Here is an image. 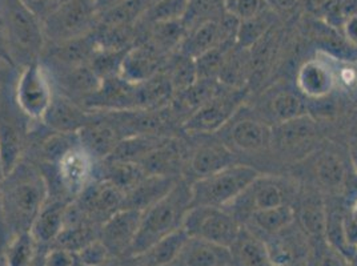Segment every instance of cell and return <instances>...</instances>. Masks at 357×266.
<instances>
[{
	"instance_id": "obj_25",
	"label": "cell",
	"mask_w": 357,
	"mask_h": 266,
	"mask_svg": "<svg viewBox=\"0 0 357 266\" xmlns=\"http://www.w3.org/2000/svg\"><path fill=\"white\" fill-rule=\"evenodd\" d=\"M234 162V153L228 147L222 144H204L192 153L188 166L195 180H197L218 173L227 166L235 164Z\"/></svg>"
},
{
	"instance_id": "obj_42",
	"label": "cell",
	"mask_w": 357,
	"mask_h": 266,
	"mask_svg": "<svg viewBox=\"0 0 357 266\" xmlns=\"http://www.w3.org/2000/svg\"><path fill=\"white\" fill-rule=\"evenodd\" d=\"M42 266H83L75 251L60 248L48 247L42 254Z\"/></svg>"
},
{
	"instance_id": "obj_30",
	"label": "cell",
	"mask_w": 357,
	"mask_h": 266,
	"mask_svg": "<svg viewBox=\"0 0 357 266\" xmlns=\"http://www.w3.org/2000/svg\"><path fill=\"white\" fill-rule=\"evenodd\" d=\"M40 248L31 232L17 233L3 247V264L4 266H36L39 263Z\"/></svg>"
},
{
	"instance_id": "obj_12",
	"label": "cell",
	"mask_w": 357,
	"mask_h": 266,
	"mask_svg": "<svg viewBox=\"0 0 357 266\" xmlns=\"http://www.w3.org/2000/svg\"><path fill=\"white\" fill-rule=\"evenodd\" d=\"M143 212L136 209H120L99 229V240L105 245L112 258H127L137 235Z\"/></svg>"
},
{
	"instance_id": "obj_49",
	"label": "cell",
	"mask_w": 357,
	"mask_h": 266,
	"mask_svg": "<svg viewBox=\"0 0 357 266\" xmlns=\"http://www.w3.org/2000/svg\"><path fill=\"white\" fill-rule=\"evenodd\" d=\"M298 0H267V3H271L273 7L282 11L292 10L298 4Z\"/></svg>"
},
{
	"instance_id": "obj_11",
	"label": "cell",
	"mask_w": 357,
	"mask_h": 266,
	"mask_svg": "<svg viewBox=\"0 0 357 266\" xmlns=\"http://www.w3.org/2000/svg\"><path fill=\"white\" fill-rule=\"evenodd\" d=\"M124 193L105 178L93 180L74 200L84 221L102 226L123 207Z\"/></svg>"
},
{
	"instance_id": "obj_34",
	"label": "cell",
	"mask_w": 357,
	"mask_h": 266,
	"mask_svg": "<svg viewBox=\"0 0 357 266\" xmlns=\"http://www.w3.org/2000/svg\"><path fill=\"white\" fill-rule=\"evenodd\" d=\"M190 0H155L144 15L140 17V22L146 24L159 23V22H174L183 20L187 15Z\"/></svg>"
},
{
	"instance_id": "obj_4",
	"label": "cell",
	"mask_w": 357,
	"mask_h": 266,
	"mask_svg": "<svg viewBox=\"0 0 357 266\" xmlns=\"http://www.w3.org/2000/svg\"><path fill=\"white\" fill-rule=\"evenodd\" d=\"M99 162L77 143L52 168L40 169L48 185V197L75 200L98 178Z\"/></svg>"
},
{
	"instance_id": "obj_44",
	"label": "cell",
	"mask_w": 357,
	"mask_h": 266,
	"mask_svg": "<svg viewBox=\"0 0 357 266\" xmlns=\"http://www.w3.org/2000/svg\"><path fill=\"white\" fill-rule=\"evenodd\" d=\"M339 0H305V8L314 16L326 17L333 11Z\"/></svg>"
},
{
	"instance_id": "obj_37",
	"label": "cell",
	"mask_w": 357,
	"mask_h": 266,
	"mask_svg": "<svg viewBox=\"0 0 357 266\" xmlns=\"http://www.w3.org/2000/svg\"><path fill=\"white\" fill-rule=\"evenodd\" d=\"M271 109H272L273 118L278 120L279 124L307 115L305 104L296 93L291 91L279 92L272 99Z\"/></svg>"
},
{
	"instance_id": "obj_46",
	"label": "cell",
	"mask_w": 357,
	"mask_h": 266,
	"mask_svg": "<svg viewBox=\"0 0 357 266\" xmlns=\"http://www.w3.org/2000/svg\"><path fill=\"white\" fill-rule=\"evenodd\" d=\"M342 32L345 39L352 45L357 47V15L349 17L344 24H342Z\"/></svg>"
},
{
	"instance_id": "obj_14",
	"label": "cell",
	"mask_w": 357,
	"mask_h": 266,
	"mask_svg": "<svg viewBox=\"0 0 357 266\" xmlns=\"http://www.w3.org/2000/svg\"><path fill=\"white\" fill-rule=\"evenodd\" d=\"M287 204V192L276 178L259 176L252 184L229 205L235 217L247 219L251 213L268 208Z\"/></svg>"
},
{
	"instance_id": "obj_9",
	"label": "cell",
	"mask_w": 357,
	"mask_h": 266,
	"mask_svg": "<svg viewBox=\"0 0 357 266\" xmlns=\"http://www.w3.org/2000/svg\"><path fill=\"white\" fill-rule=\"evenodd\" d=\"M243 224L225 208L191 207L183 222V229L190 237L207 240L231 248L238 238Z\"/></svg>"
},
{
	"instance_id": "obj_50",
	"label": "cell",
	"mask_w": 357,
	"mask_h": 266,
	"mask_svg": "<svg viewBox=\"0 0 357 266\" xmlns=\"http://www.w3.org/2000/svg\"><path fill=\"white\" fill-rule=\"evenodd\" d=\"M120 1H121V0H99V1H98L99 13H102V11H105V10L111 8V7H114L115 4H118Z\"/></svg>"
},
{
	"instance_id": "obj_39",
	"label": "cell",
	"mask_w": 357,
	"mask_h": 266,
	"mask_svg": "<svg viewBox=\"0 0 357 266\" xmlns=\"http://www.w3.org/2000/svg\"><path fill=\"white\" fill-rule=\"evenodd\" d=\"M308 266H352V263L344 257L326 241L313 244Z\"/></svg>"
},
{
	"instance_id": "obj_40",
	"label": "cell",
	"mask_w": 357,
	"mask_h": 266,
	"mask_svg": "<svg viewBox=\"0 0 357 266\" xmlns=\"http://www.w3.org/2000/svg\"><path fill=\"white\" fill-rule=\"evenodd\" d=\"M224 11L240 22L251 19L267 10V0H223Z\"/></svg>"
},
{
	"instance_id": "obj_20",
	"label": "cell",
	"mask_w": 357,
	"mask_h": 266,
	"mask_svg": "<svg viewBox=\"0 0 357 266\" xmlns=\"http://www.w3.org/2000/svg\"><path fill=\"white\" fill-rule=\"evenodd\" d=\"M70 203L71 200L66 198H47L30 229L31 235L39 247L48 248L56 241L64 228V214Z\"/></svg>"
},
{
	"instance_id": "obj_23",
	"label": "cell",
	"mask_w": 357,
	"mask_h": 266,
	"mask_svg": "<svg viewBox=\"0 0 357 266\" xmlns=\"http://www.w3.org/2000/svg\"><path fill=\"white\" fill-rule=\"evenodd\" d=\"M296 213L289 204L280 207L268 208L251 213L243 225L247 226L256 236L261 240L283 232L295 224Z\"/></svg>"
},
{
	"instance_id": "obj_51",
	"label": "cell",
	"mask_w": 357,
	"mask_h": 266,
	"mask_svg": "<svg viewBox=\"0 0 357 266\" xmlns=\"http://www.w3.org/2000/svg\"><path fill=\"white\" fill-rule=\"evenodd\" d=\"M352 163L355 165V168H356L357 171V147L352 150Z\"/></svg>"
},
{
	"instance_id": "obj_8",
	"label": "cell",
	"mask_w": 357,
	"mask_h": 266,
	"mask_svg": "<svg viewBox=\"0 0 357 266\" xmlns=\"http://www.w3.org/2000/svg\"><path fill=\"white\" fill-rule=\"evenodd\" d=\"M30 120L16 107L14 96L0 87V165L4 176L24 159Z\"/></svg>"
},
{
	"instance_id": "obj_36",
	"label": "cell",
	"mask_w": 357,
	"mask_h": 266,
	"mask_svg": "<svg viewBox=\"0 0 357 266\" xmlns=\"http://www.w3.org/2000/svg\"><path fill=\"white\" fill-rule=\"evenodd\" d=\"M235 45H220L195 59L197 80H219L224 61Z\"/></svg>"
},
{
	"instance_id": "obj_27",
	"label": "cell",
	"mask_w": 357,
	"mask_h": 266,
	"mask_svg": "<svg viewBox=\"0 0 357 266\" xmlns=\"http://www.w3.org/2000/svg\"><path fill=\"white\" fill-rule=\"evenodd\" d=\"M229 139L236 148L245 152H257L268 148L272 144L273 131L266 123L245 118L232 125Z\"/></svg>"
},
{
	"instance_id": "obj_55",
	"label": "cell",
	"mask_w": 357,
	"mask_h": 266,
	"mask_svg": "<svg viewBox=\"0 0 357 266\" xmlns=\"http://www.w3.org/2000/svg\"><path fill=\"white\" fill-rule=\"evenodd\" d=\"M356 68H357V63H356Z\"/></svg>"
},
{
	"instance_id": "obj_15",
	"label": "cell",
	"mask_w": 357,
	"mask_h": 266,
	"mask_svg": "<svg viewBox=\"0 0 357 266\" xmlns=\"http://www.w3.org/2000/svg\"><path fill=\"white\" fill-rule=\"evenodd\" d=\"M79 143L99 163L107 160L123 140L119 130L105 112H96L95 118L77 132Z\"/></svg>"
},
{
	"instance_id": "obj_19",
	"label": "cell",
	"mask_w": 357,
	"mask_h": 266,
	"mask_svg": "<svg viewBox=\"0 0 357 266\" xmlns=\"http://www.w3.org/2000/svg\"><path fill=\"white\" fill-rule=\"evenodd\" d=\"M137 163L144 169L147 176L181 178L180 171L184 166L181 144L176 139L167 137Z\"/></svg>"
},
{
	"instance_id": "obj_28",
	"label": "cell",
	"mask_w": 357,
	"mask_h": 266,
	"mask_svg": "<svg viewBox=\"0 0 357 266\" xmlns=\"http://www.w3.org/2000/svg\"><path fill=\"white\" fill-rule=\"evenodd\" d=\"M147 178V173L135 162H120V160H105L99 163L98 178H105L114 184L119 191L128 193L135 187Z\"/></svg>"
},
{
	"instance_id": "obj_45",
	"label": "cell",
	"mask_w": 357,
	"mask_h": 266,
	"mask_svg": "<svg viewBox=\"0 0 357 266\" xmlns=\"http://www.w3.org/2000/svg\"><path fill=\"white\" fill-rule=\"evenodd\" d=\"M23 4H26L35 15L39 16L42 20H45L54 10V1L52 0H22Z\"/></svg>"
},
{
	"instance_id": "obj_21",
	"label": "cell",
	"mask_w": 357,
	"mask_h": 266,
	"mask_svg": "<svg viewBox=\"0 0 357 266\" xmlns=\"http://www.w3.org/2000/svg\"><path fill=\"white\" fill-rule=\"evenodd\" d=\"M174 266H232V254L227 247L190 237Z\"/></svg>"
},
{
	"instance_id": "obj_17",
	"label": "cell",
	"mask_w": 357,
	"mask_h": 266,
	"mask_svg": "<svg viewBox=\"0 0 357 266\" xmlns=\"http://www.w3.org/2000/svg\"><path fill=\"white\" fill-rule=\"evenodd\" d=\"M96 116L74 100L55 93L42 123L47 128L61 133H77Z\"/></svg>"
},
{
	"instance_id": "obj_10",
	"label": "cell",
	"mask_w": 357,
	"mask_h": 266,
	"mask_svg": "<svg viewBox=\"0 0 357 266\" xmlns=\"http://www.w3.org/2000/svg\"><path fill=\"white\" fill-rule=\"evenodd\" d=\"M245 96V88L228 87V91H219L211 100L185 118L181 130L188 134L218 132L235 115Z\"/></svg>"
},
{
	"instance_id": "obj_54",
	"label": "cell",
	"mask_w": 357,
	"mask_h": 266,
	"mask_svg": "<svg viewBox=\"0 0 357 266\" xmlns=\"http://www.w3.org/2000/svg\"><path fill=\"white\" fill-rule=\"evenodd\" d=\"M153 1H155V0H152V3H153Z\"/></svg>"
},
{
	"instance_id": "obj_31",
	"label": "cell",
	"mask_w": 357,
	"mask_h": 266,
	"mask_svg": "<svg viewBox=\"0 0 357 266\" xmlns=\"http://www.w3.org/2000/svg\"><path fill=\"white\" fill-rule=\"evenodd\" d=\"M314 134V121L304 115L285 123H280L276 131H273V141L282 148L295 149L305 143H310Z\"/></svg>"
},
{
	"instance_id": "obj_2",
	"label": "cell",
	"mask_w": 357,
	"mask_h": 266,
	"mask_svg": "<svg viewBox=\"0 0 357 266\" xmlns=\"http://www.w3.org/2000/svg\"><path fill=\"white\" fill-rule=\"evenodd\" d=\"M191 207V182L187 178H181L162 200L143 212L142 222L128 257L147 251L164 237L183 228L185 214Z\"/></svg>"
},
{
	"instance_id": "obj_16",
	"label": "cell",
	"mask_w": 357,
	"mask_h": 266,
	"mask_svg": "<svg viewBox=\"0 0 357 266\" xmlns=\"http://www.w3.org/2000/svg\"><path fill=\"white\" fill-rule=\"evenodd\" d=\"M168 58L147 43L132 45L123 58L119 76L131 84L143 83L162 72Z\"/></svg>"
},
{
	"instance_id": "obj_33",
	"label": "cell",
	"mask_w": 357,
	"mask_h": 266,
	"mask_svg": "<svg viewBox=\"0 0 357 266\" xmlns=\"http://www.w3.org/2000/svg\"><path fill=\"white\" fill-rule=\"evenodd\" d=\"M163 71L167 75L175 95L184 89L190 88L197 80L195 59L180 54L178 51L168 58Z\"/></svg>"
},
{
	"instance_id": "obj_48",
	"label": "cell",
	"mask_w": 357,
	"mask_h": 266,
	"mask_svg": "<svg viewBox=\"0 0 357 266\" xmlns=\"http://www.w3.org/2000/svg\"><path fill=\"white\" fill-rule=\"evenodd\" d=\"M3 180H4V173L0 165V247L3 248L7 242V233H6V228L3 224V217H1V188H3Z\"/></svg>"
},
{
	"instance_id": "obj_52",
	"label": "cell",
	"mask_w": 357,
	"mask_h": 266,
	"mask_svg": "<svg viewBox=\"0 0 357 266\" xmlns=\"http://www.w3.org/2000/svg\"><path fill=\"white\" fill-rule=\"evenodd\" d=\"M52 1H54V8H55V7H58L60 4H66V3L73 1V0H52Z\"/></svg>"
},
{
	"instance_id": "obj_47",
	"label": "cell",
	"mask_w": 357,
	"mask_h": 266,
	"mask_svg": "<svg viewBox=\"0 0 357 266\" xmlns=\"http://www.w3.org/2000/svg\"><path fill=\"white\" fill-rule=\"evenodd\" d=\"M0 61L10 64L11 67H15L11 56L8 54V48H7V43H6V35H4V24H3V17L0 14Z\"/></svg>"
},
{
	"instance_id": "obj_32",
	"label": "cell",
	"mask_w": 357,
	"mask_h": 266,
	"mask_svg": "<svg viewBox=\"0 0 357 266\" xmlns=\"http://www.w3.org/2000/svg\"><path fill=\"white\" fill-rule=\"evenodd\" d=\"M273 16L275 14L267 8L257 16L240 22L236 33V47L250 51L253 45H257L273 29Z\"/></svg>"
},
{
	"instance_id": "obj_7",
	"label": "cell",
	"mask_w": 357,
	"mask_h": 266,
	"mask_svg": "<svg viewBox=\"0 0 357 266\" xmlns=\"http://www.w3.org/2000/svg\"><path fill=\"white\" fill-rule=\"evenodd\" d=\"M99 22L95 0H73L55 7L43 20L45 45H58L89 35Z\"/></svg>"
},
{
	"instance_id": "obj_22",
	"label": "cell",
	"mask_w": 357,
	"mask_h": 266,
	"mask_svg": "<svg viewBox=\"0 0 357 266\" xmlns=\"http://www.w3.org/2000/svg\"><path fill=\"white\" fill-rule=\"evenodd\" d=\"M298 87L305 96L319 99L329 95L336 86V75L327 60H308L298 74Z\"/></svg>"
},
{
	"instance_id": "obj_24",
	"label": "cell",
	"mask_w": 357,
	"mask_h": 266,
	"mask_svg": "<svg viewBox=\"0 0 357 266\" xmlns=\"http://www.w3.org/2000/svg\"><path fill=\"white\" fill-rule=\"evenodd\" d=\"M181 178H167V176H147L139 182L132 191L124 194L121 209H136L140 212L162 200L169 192Z\"/></svg>"
},
{
	"instance_id": "obj_53",
	"label": "cell",
	"mask_w": 357,
	"mask_h": 266,
	"mask_svg": "<svg viewBox=\"0 0 357 266\" xmlns=\"http://www.w3.org/2000/svg\"><path fill=\"white\" fill-rule=\"evenodd\" d=\"M98 266H115V264H114V261H112V260H109L108 263H105V264H102V265Z\"/></svg>"
},
{
	"instance_id": "obj_1",
	"label": "cell",
	"mask_w": 357,
	"mask_h": 266,
	"mask_svg": "<svg viewBox=\"0 0 357 266\" xmlns=\"http://www.w3.org/2000/svg\"><path fill=\"white\" fill-rule=\"evenodd\" d=\"M48 198V185L35 164L23 159L4 176L1 188V217L7 241L31 226ZM7 244V242H6Z\"/></svg>"
},
{
	"instance_id": "obj_26",
	"label": "cell",
	"mask_w": 357,
	"mask_h": 266,
	"mask_svg": "<svg viewBox=\"0 0 357 266\" xmlns=\"http://www.w3.org/2000/svg\"><path fill=\"white\" fill-rule=\"evenodd\" d=\"M229 249L232 266H273L264 241L244 225Z\"/></svg>"
},
{
	"instance_id": "obj_41",
	"label": "cell",
	"mask_w": 357,
	"mask_h": 266,
	"mask_svg": "<svg viewBox=\"0 0 357 266\" xmlns=\"http://www.w3.org/2000/svg\"><path fill=\"white\" fill-rule=\"evenodd\" d=\"M76 254L83 266L102 265V264L108 263L109 260H112L109 251L99 238L89 242V245H86L82 251H77Z\"/></svg>"
},
{
	"instance_id": "obj_13",
	"label": "cell",
	"mask_w": 357,
	"mask_h": 266,
	"mask_svg": "<svg viewBox=\"0 0 357 266\" xmlns=\"http://www.w3.org/2000/svg\"><path fill=\"white\" fill-rule=\"evenodd\" d=\"M292 228L263 240L273 266H308L312 244L300 226Z\"/></svg>"
},
{
	"instance_id": "obj_38",
	"label": "cell",
	"mask_w": 357,
	"mask_h": 266,
	"mask_svg": "<svg viewBox=\"0 0 357 266\" xmlns=\"http://www.w3.org/2000/svg\"><path fill=\"white\" fill-rule=\"evenodd\" d=\"M222 13H224L223 0H190L188 11L183 22L188 30L203 22L220 19Z\"/></svg>"
},
{
	"instance_id": "obj_3",
	"label": "cell",
	"mask_w": 357,
	"mask_h": 266,
	"mask_svg": "<svg viewBox=\"0 0 357 266\" xmlns=\"http://www.w3.org/2000/svg\"><path fill=\"white\" fill-rule=\"evenodd\" d=\"M0 14L6 43L14 65H26L40 60L45 48L43 20L22 0H1Z\"/></svg>"
},
{
	"instance_id": "obj_35",
	"label": "cell",
	"mask_w": 357,
	"mask_h": 266,
	"mask_svg": "<svg viewBox=\"0 0 357 266\" xmlns=\"http://www.w3.org/2000/svg\"><path fill=\"white\" fill-rule=\"evenodd\" d=\"M316 175L320 184L327 189L337 191L344 185L345 168L336 155L326 153L320 156L316 163Z\"/></svg>"
},
{
	"instance_id": "obj_5",
	"label": "cell",
	"mask_w": 357,
	"mask_h": 266,
	"mask_svg": "<svg viewBox=\"0 0 357 266\" xmlns=\"http://www.w3.org/2000/svg\"><path fill=\"white\" fill-rule=\"evenodd\" d=\"M259 176L253 166L232 164L218 173L197 178L191 182L192 207H229Z\"/></svg>"
},
{
	"instance_id": "obj_43",
	"label": "cell",
	"mask_w": 357,
	"mask_h": 266,
	"mask_svg": "<svg viewBox=\"0 0 357 266\" xmlns=\"http://www.w3.org/2000/svg\"><path fill=\"white\" fill-rule=\"evenodd\" d=\"M342 229L347 244L356 251L357 249V200L351 208L348 217L342 220Z\"/></svg>"
},
{
	"instance_id": "obj_29",
	"label": "cell",
	"mask_w": 357,
	"mask_h": 266,
	"mask_svg": "<svg viewBox=\"0 0 357 266\" xmlns=\"http://www.w3.org/2000/svg\"><path fill=\"white\" fill-rule=\"evenodd\" d=\"M328 213L320 198H307L298 212V226L311 244L326 241Z\"/></svg>"
},
{
	"instance_id": "obj_18",
	"label": "cell",
	"mask_w": 357,
	"mask_h": 266,
	"mask_svg": "<svg viewBox=\"0 0 357 266\" xmlns=\"http://www.w3.org/2000/svg\"><path fill=\"white\" fill-rule=\"evenodd\" d=\"M220 45H236V42L224 30L220 19L207 20L187 30L178 52L196 59L208 52L209 49Z\"/></svg>"
},
{
	"instance_id": "obj_6",
	"label": "cell",
	"mask_w": 357,
	"mask_h": 266,
	"mask_svg": "<svg viewBox=\"0 0 357 266\" xmlns=\"http://www.w3.org/2000/svg\"><path fill=\"white\" fill-rule=\"evenodd\" d=\"M52 77L42 60L20 67L14 87V102L20 112L32 123H39L55 97Z\"/></svg>"
}]
</instances>
